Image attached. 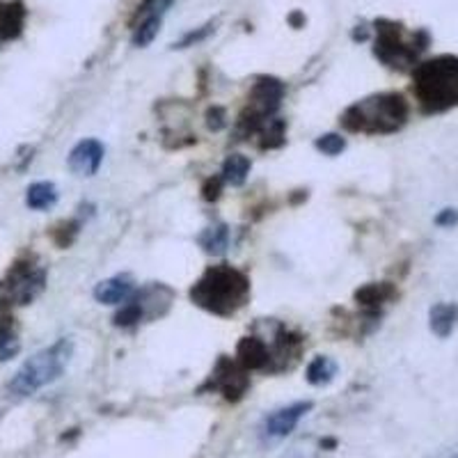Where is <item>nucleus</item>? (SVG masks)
Wrapping results in <instances>:
<instances>
[{
  "instance_id": "dca6fc26",
  "label": "nucleus",
  "mask_w": 458,
  "mask_h": 458,
  "mask_svg": "<svg viewBox=\"0 0 458 458\" xmlns=\"http://www.w3.org/2000/svg\"><path fill=\"white\" fill-rule=\"evenodd\" d=\"M163 26V19L158 16H147V19H140V21L131 23V44L138 48H147L154 39H157L158 30Z\"/></svg>"
},
{
  "instance_id": "0eeeda50",
  "label": "nucleus",
  "mask_w": 458,
  "mask_h": 458,
  "mask_svg": "<svg viewBox=\"0 0 458 458\" xmlns=\"http://www.w3.org/2000/svg\"><path fill=\"white\" fill-rule=\"evenodd\" d=\"M3 289H5V296L10 302L28 305V302H32L42 293L44 271L42 268H35L32 264H16L7 282L3 284Z\"/></svg>"
},
{
  "instance_id": "a211bd4d",
  "label": "nucleus",
  "mask_w": 458,
  "mask_h": 458,
  "mask_svg": "<svg viewBox=\"0 0 458 458\" xmlns=\"http://www.w3.org/2000/svg\"><path fill=\"white\" fill-rule=\"evenodd\" d=\"M394 296H396V292L392 284H369L358 292V302H362L365 308L378 310L383 302H387L390 298H394Z\"/></svg>"
},
{
  "instance_id": "1a4fd4ad",
  "label": "nucleus",
  "mask_w": 458,
  "mask_h": 458,
  "mask_svg": "<svg viewBox=\"0 0 458 458\" xmlns=\"http://www.w3.org/2000/svg\"><path fill=\"white\" fill-rule=\"evenodd\" d=\"M214 386L216 390H220L225 394V399L236 401L243 396V392L248 390V376L241 369L236 362H227L223 360L218 365V369L214 371Z\"/></svg>"
},
{
  "instance_id": "7ed1b4c3",
  "label": "nucleus",
  "mask_w": 458,
  "mask_h": 458,
  "mask_svg": "<svg viewBox=\"0 0 458 458\" xmlns=\"http://www.w3.org/2000/svg\"><path fill=\"white\" fill-rule=\"evenodd\" d=\"M408 122V101L403 94L383 92L358 101L344 114V124L362 133H394Z\"/></svg>"
},
{
  "instance_id": "423d86ee",
  "label": "nucleus",
  "mask_w": 458,
  "mask_h": 458,
  "mask_svg": "<svg viewBox=\"0 0 458 458\" xmlns=\"http://www.w3.org/2000/svg\"><path fill=\"white\" fill-rule=\"evenodd\" d=\"M310 411H312V401H298V403H292V406H284L280 411H273L271 415H266L259 427L261 443L271 445L286 437Z\"/></svg>"
},
{
  "instance_id": "6e6552de",
  "label": "nucleus",
  "mask_w": 458,
  "mask_h": 458,
  "mask_svg": "<svg viewBox=\"0 0 458 458\" xmlns=\"http://www.w3.org/2000/svg\"><path fill=\"white\" fill-rule=\"evenodd\" d=\"M104 154L106 147L101 145L99 140H94V138H88V140H81L79 145L73 147L69 151L67 165L73 174H79V177H92L97 174L104 163Z\"/></svg>"
},
{
  "instance_id": "f03ea898",
  "label": "nucleus",
  "mask_w": 458,
  "mask_h": 458,
  "mask_svg": "<svg viewBox=\"0 0 458 458\" xmlns=\"http://www.w3.org/2000/svg\"><path fill=\"white\" fill-rule=\"evenodd\" d=\"M376 26L374 55L386 67L406 72V69L420 64V55L431 47L428 30L420 28L415 32H406V26L392 19H378Z\"/></svg>"
},
{
  "instance_id": "a878e982",
  "label": "nucleus",
  "mask_w": 458,
  "mask_h": 458,
  "mask_svg": "<svg viewBox=\"0 0 458 458\" xmlns=\"http://www.w3.org/2000/svg\"><path fill=\"white\" fill-rule=\"evenodd\" d=\"M449 458H458V452H456V454H452V456H449Z\"/></svg>"
},
{
  "instance_id": "20e7f679",
  "label": "nucleus",
  "mask_w": 458,
  "mask_h": 458,
  "mask_svg": "<svg viewBox=\"0 0 458 458\" xmlns=\"http://www.w3.org/2000/svg\"><path fill=\"white\" fill-rule=\"evenodd\" d=\"M73 358V342L69 337L57 339L51 346L32 355L10 380V392L14 396H30L37 390L55 383Z\"/></svg>"
},
{
  "instance_id": "6ab92c4d",
  "label": "nucleus",
  "mask_w": 458,
  "mask_h": 458,
  "mask_svg": "<svg viewBox=\"0 0 458 458\" xmlns=\"http://www.w3.org/2000/svg\"><path fill=\"white\" fill-rule=\"evenodd\" d=\"M199 245L204 250L211 252V255H220V252L227 250L229 245V229L225 225H216V227H208L202 236H199Z\"/></svg>"
},
{
  "instance_id": "9b49d317",
  "label": "nucleus",
  "mask_w": 458,
  "mask_h": 458,
  "mask_svg": "<svg viewBox=\"0 0 458 458\" xmlns=\"http://www.w3.org/2000/svg\"><path fill=\"white\" fill-rule=\"evenodd\" d=\"M26 16L28 10L23 0H7V3H0V47L21 37Z\"/></svg>"
},
{
  "instance_id": "aec40b11",
  "label": "nucleus",
  "mask_w": 458,
  "mask_h": 458,
  "mask_svg": "<svg viewBox=\"0 0 458 458\" xmlns=\"http://www.w3.org/2000/svg\"><path fill=\"white\" fill-rule=\"evenodd\" d=\"M174 0H140V5H138L136 14H133V21L136 23L140 19H147V16H158V19H165L167 10L172 7Z\"/></svg>"
},
{
  "instance_id": "b1692460",
  "label": "nucleus",
  "mask_w": 458,
  "mask_h": 458,
  "mask_svg": "<svg viewBox=\"0 0 458 458\" xmlns=\"http://www.w3.org/2000/svg\"><path fill=\"white\" fill-rule=\"evenodd\" d=\"M436 225L437 227L452 229L458 225V208H443L440 214L436 216Z\"/></svg>"
},
{
  "instance_id": "5701e85b",
  "label": "nucleus",
  "mask_w": 458,
  "mask_h": 458,
  "mask_svg": "<svg viewBox=\"0 0 458 458\" xmlns=\"http://www.w3.org/2000/svg\"><path fill=\"white\" fill-rule=\"evenodd\" d=\"M317 149L323 151L326 157H337V154H342L346 149V140L342 136H337V133H328V136L318 138Z\"/></svg>"
},
{
  "instance_id": "f8f14e48",
  "label": "nucleus",
  "mask_w": 458,
  "mask_h": 458,
  "mask_svg": "<svg viewBox=\"0 0 458 458\" xmlns=\"http://www.w3.org/2000/svg\"><path fill=\"white\" fill-rule=\"evenodd\" d=\"M133 292H136V286L129 276H114L94 286V298L101 305H124L126 301L133 298Z\"/></svg>"
},
{
  "instance_id": "f3484780",
  "label": "nucleus",
  "mask_w": 458,
  "mask_h": 458,
  "mask_svg": "<svg viewBox=\"0 0 458 458\" xmlns=\"http://www.w3.org/2000/svg\"><path fill=\"white\" fill-rule=\"evenodd\" d=\"M337 376V362L328 355H317L308 365V383L310 386H328L330 380Z\"/></svg>"
},
{
  "instance_id": "f257e3e1",
  "label": "nucleus",
  "mask_w": 458,
  "mask_h": 458,
  "mask_svg": "<svg viewBox=\"0 0 458 458\" xmlns=\"http://www.w3.org/2000/svg\"><path fill=\"white\" fill-rule=\"evenodd\" d=\"M412 92L427 114L458 108V55L431 57L412 69Z\"/></svg>"
},
{
  "instance_id": "9d476101",
  "label": "nucleus",
  "mask_w": 458,
  "mask_h": 458,
  "mask_svg": "<svg viewBox=\"0 0 458 458\" xmlns=\"http://www.w3.org/2000/svg\"><path fill=\"white\" fill-rule=\"evenodd\" d=\"M282 94H284V85L276 79H261L259 83L255 85L252 89V99H250V108L255 110V114L259 120H266V117H271L273 110L280 106Z\"/></svg>"
},
{
  "instance_id": "39448f33",
  "label": "nucleus",
  "mask_w": 458,
  "mask_h": 458,
  "mask_svg": "<svg viewBox=\"0 0 458 458\" xmlns=\"http://www.w3.org/2000/svg\"><path fill=\"white\" fill-rule=\"evenodd\" d=\"M250 292L248 277L232 266H216L193 286V301L214 314H232L241 308Z\"/></svg>"
},
{
  "instance_id": "393cba45",
  "label": "nucleus",
  "mask_w": 458,
  "mask_h": 458,
  "mask_svg": "<svg viewBox=\"0 0 458 458\" xmlns=\"http://www.w3.org/2000/svg\"><path fill=\"white\" fill-rule=\"evenodd\" d=\"M305 21H308V19H305L302 12H292V14H289V23H292L293 28H302L305 26Z\"/></svg>"
},
{
  "instance_id": "ddd939ff",
  "label": "nucleus",
  "mask_w": 458,
  "mask_h": 458,
  "mask_svg": "<svg viewBox=\"0 0 458 458\" xmlns=\"http://www.w3.org/2000/svg\"><path fill=\"white\" fill-rule=\"evenodd\" d=\"M458 323V305L456 302H436L428 310V328L436 337L447 339L454 333Z\"/></svg>"
},
{
  "instance_id": "4468645a",
  "label": "nucleus",
  "mask_w": 458,
  "mask_h": 458,
  "mask_svg": "<svg viewBox=\"0 0 458 458\" xmlns=\"http://www.w3.org/2000/svg\"><path fill=\"white\" fill-rule=\"evenodd\" d=\"M57 202V188L51 182H37L28 188L26 204L35 211H47V208L55 207Z\"/></svg>"
},
{
  "instance_id": "2eb2a0df",
  "label": "nucleus",
  "mask_w": 458,
  "mask_h": 458,
  "mask_svg": "<svg viewBox=\"0 0 458 458\" xmlns=\"http://www.w3.org/2000/svg\"><path fill=\"white\" fill-rule=\"evenodd\" d=\"M250 158L243 157V154H232L227 157V161L223 163V182L229 186H243L248 174H250Z\"/></svg>"
},
{
  "instance_id": "4be33fe9",
  "label": "nucleus",
  "mask_w": 458,
  "mask_h": 458,
  "mask_svg": "<svg viewBox=\"0 0 458 458\" xmlns=\"http://www.w3.org/2000/svg\"><path fill=\"white\" fill-rule=\"evenodd\" d=\"M216 30V21H208L204 23V26L195 28V30H188L186 35L179 39V42H174V48H191V47H198V44H202L204 39H207L211 32Z\"/></svg>"
},
{
  "instance_id": "412c9836",
  "label": "nucleus",
  "mask_w": 458,
  "mask_h": 458,
  "mask_svg": "<svg viewBox=\"0 0 458 458\" xmlns=\"http://www.w3.org/2000/svg\"><path fill=\"white\" fill-rule=\"evenodd\" d=\"M19 349H21V344H19L16 333L10 328V323H3L0 326V362L14 358Z\"/></svg>"
}]
</instances>
